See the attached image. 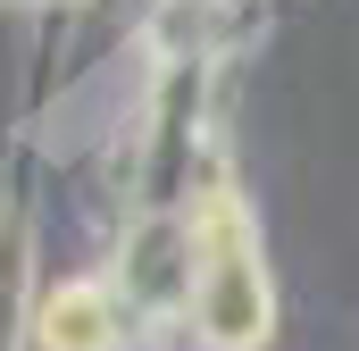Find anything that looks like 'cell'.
<instances>
[{
  "label": "cell",
  "mask_w": 359,
  "mask_h": 351,
  "mask_svg": "<svg viewBox=\"0 0 359 351\" xmlns=\"http://www.w3.org/2000/svg\"><path fill=\"white\" fill-rule=\"evenodd\" d=\"M50 343H59V351H92V343H100V318H92V301H84V293H67V301H59V318H50Z\"/></svg>",
  "instance_id": "6da1fadb"
}]
</instances>
